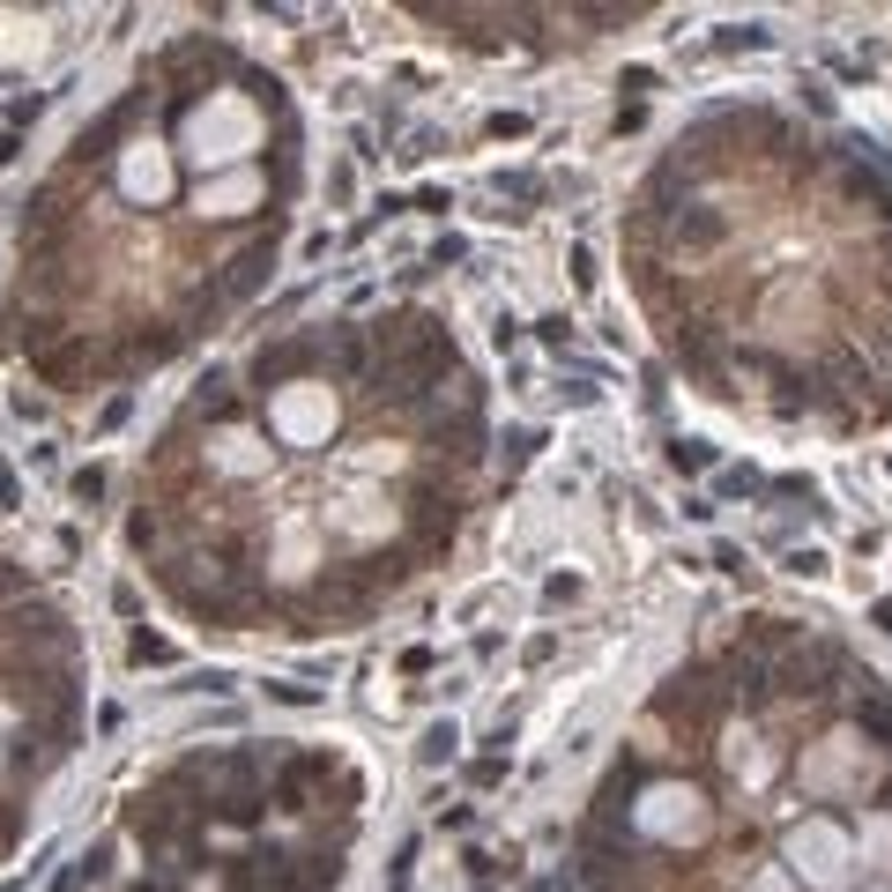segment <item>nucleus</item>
Returning a JSON list of instances; mask_svg holds the SVG:
<instances>
[{"mask_svg": "<svg viewBox=\"0 0 892 892\" xmlns=\"http://www.w3.org/2000/svg\"><path fill=\"white\" fill-rule=\"evenodd\" d=\"M97 662L75 602L0 528V870L89 736Z\"/></svg>", "mask_w": 892, "mask_h": 892, "instance_id": "6", "label": "nucleus"}, {"mask_svg": "<svg viewBox=\"0 0 892 892\" xmlns=\"http://www.w3.org/2000/svg\"><path fill=\"white\" fill-rule=\"evenodd\" d=\"M491 431V380L439 305L320 313L171 402L127 468L120 543L201 639H350L454 565Z\"/></svg>", "mask_w": 892, "mask_h": 892, "instance_id": "1", "label": "nucleus"}, {"mask_svg": "<svg viewBox=\"0 0 892 892\" xmlns=\"http://www.w3.org/2000/svg\"><path fill=\"white\" fill-rule=\"evenodd\" d=\"M372 773L335 736L186 744L134 781L68 892H342Z\"/></svg>", "mask_w": 892, "mask_h": 892, "instance_id": "5", "label": "nucleus"}, {"mask_svg": "<svg viewBox=\"0 0 892 892\" xmlns=\"http://www.w3.org/2000/svg\"><path fill=\"white\" fill-rule=\"evenodd\" d=\"M618 276L699 402L789 439L892 425V164L781 97H714L618 201Z\"/></svg>", "mask_w": 892, "mask_h": 892, "instance_id": "3", "label": "nucleus"}, {"mask_svg": "<svg viewBox=\"0 0 892 892\" xmlns=\"http://www.w3.org/2000/svg\"><path fill=\"white\" fill-rule=\"evenodd\" d=\"M410 23H425L431 38L462 45V52H513V60H551L581 52L595 38H618L647 23L655 8H402Z\"/></svg>", "mask_w": 892, "mask_h": 892, "instance_id": "7", "label": "nucleus"}, {"mask_svg": "<svg viewBox=\"0 0 892 892\" xmlns=\"http://www.w3.org/2000/svg\"><path fill=\"white\" fill-rule=\"evenodd\" d=\"M313 142L283 68L171 30L38 164L8 223L0 357L52 402L209 350L291 254Z\"/></svg>", "mask_w": 892, "mask_h": 892, "instance_id": "2", "label": "nucleus"}, {"mask_svg": "<svg viewBox=\"0 0 892 892\" xmlns=\"http://www.w3.org/2000/svg\"><path fill=\"white\" fill-rule=\"evenodd\" d=\"M573 892H892V677L736 610L647 684L565 833Z\"/></svg>", "mask_w": 892, "mask_h": 892, "instance_id": "4", "label": "nucleus"}]
</instances>
